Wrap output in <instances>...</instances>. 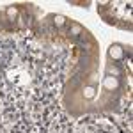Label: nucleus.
<instances>
[{
	"mask_svg": "<svg viewBox=\"0 0 133 133\" xmlns=\"http://www.w3.org/2000/svg\"><path fill=\"white\" fill-rule=\"evenodd\" d=\"M105 85L108 89H112V87H117V80H112V78H106L105 80Z\"/></svg>",
	"mask_w": 133,
	"mask_h": 133,
	"instance_id": "f257e3e1",
	"label": "nucleus"
}]
</instances>
